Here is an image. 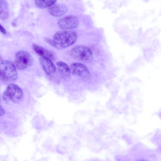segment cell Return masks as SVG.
<instances>
[{
	"label": "cell",
	"instance_id": "obj_1",
	"mask_svg": "<svg viewBox=\"0 0 161 161\" xmlns=\"http://www.w3.org/2000/svg\"><path fill=\"white\" fill-rule=\"evenodd\" d=\"M77 38V34L75 32L62 30L57 32L54 34L53 40L60 48L67 47L73 44Z\"/></svg>",
	"mask_w": 161,
	"mask_h": 161
},
{
	"label": "cell",
	"instance_id": "obj_2",
	"mask_svg": "<svg viewBox=\"0 0 161 161\" xmlns=\"http://www.w3.org/2000/svg\"><path fill=\"white\" fill-rule=\"evenodd\" d=\"M18 73L14 64L10 61L5 60L0 63V80L11 81L16 80Z\"/></svg>",
	"mask_w": 161,
	"mask_h": 161
},
{
	"label": "cell",
	"instance_id": "obj_3",
	"mask_svg": "<svg viewBox=\"0 0 161 161\" xmlns=\"http://www.w3.org/2000/svg\"><path fill=\"white\" fill-rule=\"evenodd\" d=\"M23 92L17 85L11 84L6 88L3 94V99L6 101L17 102L22 99Z\"/></svg>",
	"mask_w": 161,
	"mask_h": 161
},
{
	"label": "cell",
	"instance_id": "obj_4",
	"mask_svg": "<svg viewBox=\"0 0 161 161\" xmlns=\"http://www.w3.org/2000/svg\"><path fill=\"white\" fill-rule=\"evenodd\" d=\"M33 62V58L27 52L21 50L15 54L14 64L16 69L22 70L31 65Z\"/></svg>",
	"mask_w": 161,
	"mask_h": 161
},
{
	"label": "cell",
	"instance_id": "obj_5",
	"mask_svg": "<svg viewBox=\"0 0 161 161\" xmlns=\"http://www.w3.org/2000/svg\"><path fill=\"white\" fill-rule=\"evenodd\" d=\"M71 55L75 59L83 62H89L92 60L93 54L88 47L83 46H77L72 48Z\"/></svg>",
	"mask_w": 161,
	"mask_h": 161
},
{
	"label": "cell",
	"instance_id": "obj_6",
	"mask_svg": "<svg viewBox=\"0 0 161 161\" xmlns=\"http://www.w3.org/2000/svg\"><path fill=\"white\" fill-rule=\"evenodd\" d=\"M79 20L75 16L69 15L60 19L57 22L59 27L64 30L74 29L79 25Z\"/></svg>",
	"mask_w": 161,
	"mask_h": 161
},
{
	"label": "cell",
	"instance_id": "obj_7",
	"mask_svg": "<svg viewBox=\"0 0 161 161\" xmlns=\"http://www.w3.org/2000/svg\"><path fill=\"white\" fill-rule=\"evenodd\" d=\"M71 73L74 75L87 79L90 76V74L87 68L81 63H74L70 67Z\"/></svg>",
	"mask_w": 161,
	"mask_h": 161
},
{
	"label": "cell",
	"instance_id": "obj_8",
	"mask_svg": "<svg viewBox=\"0 0 161 161\" xmlns=\"http://www.w3.org/2000/svg\"><path fill=\"white\" fill-rule=\"evenodd\" d=\"M68 10V7L62 3L54 4L48 8L49 13L55 17H60L65 14Z\"/></svg>",
	"mask_w": 161,
	"mask_h": 161
},
{
	"label": "cell",
	"instance_id": "obj_9",
	"mask_svg": "<svg viewBox=\"0 0 161 161\" xmlns=\"http://www.w3.org/2000/svg\"><path fill=\"white\" fill-rule=\"evenodd\" d=\"M39 61L43 70L47 74L51 75L55 72L56 68L52 60L41 57L39 58Z\"/></svg>",
	"mask_w": 161,
	"mask_h": 161
},
{
	"label": "cell",
	"instance_id": "obj_10",
	"mask_svg": "<svg viewBox=\"0 0 161 161\" xmlns=\"http://www.w3.org/2000/svg\"><path fill=\"white\" fill-rule=\"evenodd\" d=\"M32 47L36 53L41 57L48 58L51 60H54V55L50 51L35 43L32 45Z\"/></svg>",
	"mask_w": 161,
	"mask_h": 161
},
{
	"label": "cell",
	"instance_id": "obj_11",
	"mask_svg": "<svg viewBox=\"0 0 161 161\" xmlns=\"http://www.w3.org/2000/svg\"><path fill=\"white\" fill-rule=\"evenodd\" d=\"M56 64L58 72L61 77L64 79L69 78L71 72L68 65L63 61H59Z\"/></svg>",
	"mask_w": 161,
	"mask_h": 161
},
{
	"label": "cell",
	"instance_id": "obj_12",
	"mask_svg": "<svg viewBox=\"0 0 161 161\" xmlns=\"http://www.w3.org/2000/svg\"><path fill=\"white\" fill-rule=\"evenodd\" d=\"M9 11L7 2L5 1L0 2V18L3 20L6 19L8 17Z\"/></svg>",
	"mask_w": 161,
	"mask_h": 161
},
{
	"label": "cell",
	"instance_id": "obj_13",
	"mask_svg": "<svg viewBox=\"0 0 161 161\" xmlns=\"http://www.w3.org/2000/svg\"><path fill=\"white\" fill-rule=\"evenodd\" d=\"M56 1L55 0H36L35 3L38 8H44L49 7L54 4Z\"/></svg>",
	"mask_w": 161,
	"mask_h": 161
},
{
	"label": "cell",
	"instance_id": "obj_14",
	"mask_svg": "<svg viewBox=\"0 0 161 161\" xmlns=\"http://www.w3.org/2000/svg\"><path fill=\"white\" fill-rule=\"evenodd\" d=\"M46 42L51 46L57 48H59V47L55 43L53 40L48 38H46L45 39Z\"/></svg>",
	"mask_w": 161,
	"mask_h": 161
},
{
	"label": "cell",
	"instance_id": "obj_15",
	"mask_svg": "<svg viewBox=\"0 0 161 161\" xmlns=\"http://www.w3.org/2000/svg\"><path fill=\"white\" fill-rule=\"evenodd\" d=\"M0 32L3 34H6V31L5 29L0 24Z\"/></svg>",
	"mask_w": 161,
	"mask_h": 161
},
{
	"label": "cell",
	"instance_id": "obj_16",
	"mask_svg": "<svg viewBox=\"0 0 161 161\" xmlns=\"http://www.w3.org/2000/svg\"><path fill=\"white\" fill-rule=\"evenodd\" d=\"M5 114V111L2 107L0 105V116H2Z\"/></svg>",
	"mask_w": 161,
	"mask_h": 161
},
{
	"label": "cell",
	"instance_id": "obj_17",
	"mask_svg": "<svg viewBox=\"0 0 161 161\" xmlns=\"http://www.w3.org/2000/svg\"><path fill=\"white\" fill-rule=\"evenodd\" d=\"M136 161H149L145 159H140V160H137Z\"/></svg>",
	"mask_w": 161,
	"mask_h": 161
},
{
	"label": "cell",
	"instance_id": "obj_18",
	"mask_svg": "<svg viewBox=\"0 0 161 161\" xmlns=\"http://www.w3.org/2000/svg\"><path fill=\"white\" fill-rule=\"evenodd\" d=\"M0 101H1V100H0Z\"/></svg>",
	"mask_w": 161,
	"mask_h": 161
}]
</instances>
